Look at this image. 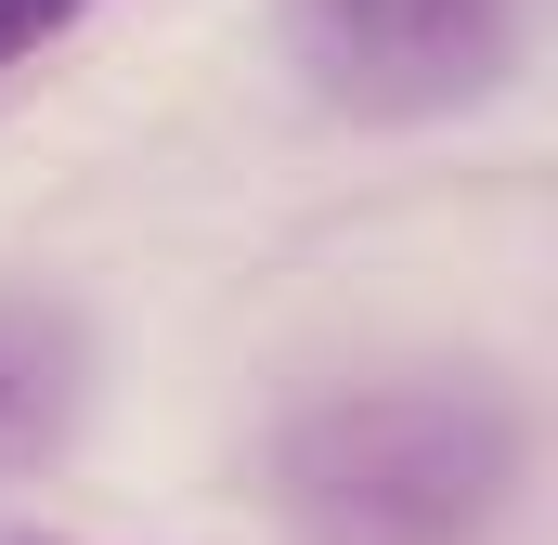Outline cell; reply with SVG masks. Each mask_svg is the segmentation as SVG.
<instances>
[{
	"mask_svg": "<svg viewBox=\"0 0 558 545\" xmlns=\"http://www.w3.org/2000/svg\"><path fill=\"white\" fill-rule=\"evenodd\" d=\"M533 481V428L494 377H364L274 428V520L299 545H494Z\"/></svg>",
	"mask_w": 558,
	"mask_h": 545,
	"instance_id": "cell-1",
	"label": "cell"
},
{
	"mask_svg": "<svg viewBox=\"0 0 558 545\" xmlns=\"http://www.w3.org/2000/svg\"><path fill=\"white\" fill-rule=\"evenodd\" d=\"M274 39L325 118L441 131L533 65V0H274Z\"/></svg>",
	"mask_w": 558,
	"mask_h": 545,
	"instance_id": "cell-2",
	"label": "cell"
},
{
	"mask_svg": "<svg viewBox=\"0 0 558 545\" xmlns=\"http://www.w3.org/2000/svg\"><path fill=\"white\" fill-rule=\"evenodd\" d=\"M92 403V338L65 299H13L0 286V481H39Z\"/></svg>",
	"mask_w": 558,
	"mask_h": 545,
	"instance_id": "cell-3",
	"label": "cell"
},
{
	"mask_svg": "<svg viewBox=\"0 0 558 545\" xmlns=\"http://www.w3.org/2000/svg\"><path fill=\"white\" fill-rule=\"evenodd\" d=\"M78 13H92V0H0V78H13V65H39Z\"/></svg>",
	"mask_w": 558,
	"mask_h": 545,
	"instance_id": "cell-4",
	"label": "cell"
}]
</instances>
